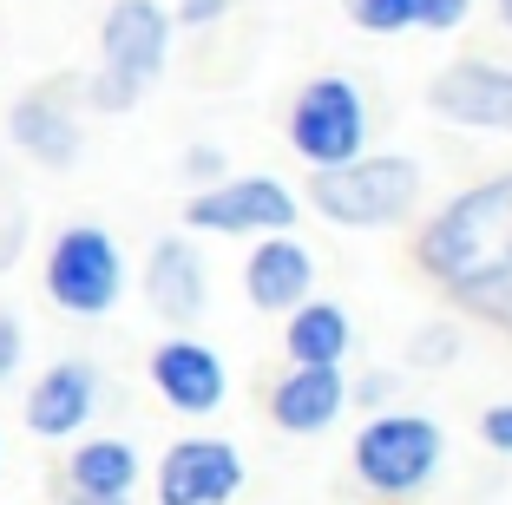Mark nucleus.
Segmentation results:
<instances>
[{"label": "nucleus", "mask_w": 512, "mask_h": 505, "mask_svg": "<svg viewBox=\"0 0 512 505\" xmlns=\"http://www.w3.org/2000/svg\"><path fill=\"white\" fill-rule=\"evenodd\" d=\"M414 263L447 296H480V289L512 283V171L447 197V210H434L414 237Z\"/></svg>", "instance_id": "obj_1"}, {"label": "nucleus", "mask_w": 512, "mask_h": 505, "mask_svg": "<svg viewBox=\"0 0 512 505\" xmlns=\"http://www.w3.org/2000/svg\"><path fill=\"white\" fill-rule=\"evenodd\" d=\"M309 210L335 230H388V223H407L414 204H421V164L394 158V151H362L348 164H329V171H309Z\"/></svg>", "instance_id": "obj_2"}, {"label": "nucleus", "mask_w": 512, "mask_h": 505, "mask_svg": "<svg viewBox=\"0 0 512 505\" xmlns=\"http://www.w3.org/2000/svg\"><path fill=\"white\" fill-rule=\"evenodd\" d=\"M125 283H132V269H125V250L106 223H66V230H53V243L40 256V289L60 315L106 322L125 302Z\"/></svg>", "instance_id": "obj_3"}, {"label": "nucleus", "mask_w": 512, "mask_h": 505, "mask_svg": "<svg viewBox=\"0 0 512 505\" xmlns=\"http://www.w3.org/2000/svg\"><path fill=\"white\" fill-rule=\"evenodd\" d=\"M348 460H355V479L381 499H407V492H421L427 479L440 473L447 460V433L434 427L427 414H368V427L355 433L348 446Z\"/></svg>", "instance_id": "obj_4"}, {"label": "nucleus", "mask_w": 512, "mask_h": 505, "mask_svg": "<svg viewBox=\"0 0 512 505\" xmlns=\"http://www.w3.org/2000/svg\"><path fill=\"white\" fill-rule=\"evenodd\" d=\"M289 151L309 171H329L368 151V99L348 73H316L309 86L289 99Z\"/></svg>", "instance_id": "obj_5"}, {"label": "nucleus", "mask_w": 512, "mask_h": 505, "mask_svg": "<svg viewBox=\"0 0 512 505\" xmlns=\"http://www.w3.org/2000/svg\"><path fill=\"white\" fill-rule=\"evenodd\" d=\"M302 217V197L289 191L283 178H217V184H197L184 197V230L197 237H276V230H296Z\"/></svg>", "instance_id": "obj_6"}, {"label": "nucleus", "mask_w": 512, "mask_h": 505, "mask_svg": "<svg viewBox=\"0 0 512 505\" xmlns=\"http://www.w3.org/2000/svg\"><path fill=\"white\" fill-rule=\"evenodd\" d=\"M7 145L20 151L40 171H73L79 151H86V125H79L73 86H27L14 105H7Z\"/></svg>", "instance_id": "obj_7"}, {"label": "nucleus", "mask_w": 512, "mask_h": 505, "mask_svg": "<svg viewBox=\"0 0 512 505\" xmlns=\"http://www.w3.org/2000/svg\"><path fill=\"white\" fill-rule=\"evenodd\" d=\"M171 40H178V20H171L165 0H112L106 20H99V66L138 79V86H158L171 66Z\"/></svg>", "instance_id": "obj_8"}, {"label": "nucleus", "mask_w": 512, "mask_h": 505, "mask_svg": "<svg viewBox=\"0 0 512 505\" xmlns=\"http://www.w3.org/2000/svg\"><path fill=\"white\" fill-rule=\"evenodd\" d=\"M145 374H151V387H158V401H165L171 414H184V420H211L217 407L230 401V368H224V355H217L211 342L184 335V328L151 348Z\"/></svg>", "instance_id": "obj_9"}, {"label": "nucleus", "mask_w": 512, "mask_h": 505, "mask_svg": "<svg viewBox=\"0 0 512 505\" xmlns=\"http://www.w3.org/2000/svg\"><path fill=\"white\" fill-rule=\"evenodd\" d=\"M151 486H158V505H230L243 492V453L237 440H217V433L171 440Z\"/></svg>", "instance_id": "obj_10"}, {"label": "nucleus", "mask_w": 512, "mask_h": 505, "mask_svg": "<svg viewBox=\"0 0 512 505\" xmlns=\"http://www.w3.org/2000/svg\"><path fill=\"white\" fill-rule=\"evenodd\" d=\"M99 414V368L86 355H60L46 361L27 381V401H20V420H27L33 440H79Z\"/></svg>", "instance_id": "obj_11"}, {"label": "nucleus", "mask_w": 512, "mask_h": 505, "mask_svg": "<svg viewBox=\"0 0 512 505\" xmlns=\"http://www.w3.org/2000/svg\"><path fill=\"white\" fill-rule=\"evenodd\" d=\"M427 105H434L447 125H467V132H506L512 138V66L453 60L447 73L427 79Z\"/></svg>", "instance_id": "obj_12"}, {"label": "nucleus", "mask_w": 512, "mask_h": 505, "mask_svg": "<svg viewBox=\"0 0 512 505\" xmlns=\"http://www.w3.org/2000/svg\"><path fill=\"white\" fill-rule=\"evenodd\" d=\"M138 289H145L151 315L171 328H191L197 315L211 309V269H204V250H197L191 237H158L145 250V276H138Z\"/></svg>", "instance_id": "obj_13"}, {"label": "nucleus", "mask_w": 512, "mask_h": 505, "mask_svg": "<svg viewBox=\"0 0 512 505\" xmlns=\"http://www.w3.org/2000/svg\"><path fill=\"white\" fill-rule=\"evenodd\" d=\"M243 296L263 315H289L302 296H316V256H309V243H296V230L256 237V250L243 256Z\"/></svg>", "instance_id": "obj_14"}, {"label": "nucleus", "mask_w": 512, "mask_h": 505, "mask_svg": "<svg viewBox=\"0 0 512 505\" xmlns=\"http://www.w3.org/2000/svg\"><path fill=\"white\" fill-rule=\"evenodd\" d=\"M342 407H348V374L342 368H302V361H289V374L270 387V420L283 433H296V440L329 433L342 420Z\"/></svg>", "instance_id": "obj_15"}, {"label": "nucleus", "mask_w": 512, "mask_h": 505, "mask_svg": "<svg viewBox=\"0 0 512 505\" xmlns=\"http://www.w3.org/2000/svg\"><path fill=\"white\" fill-rule=\"evenodd\" d=\"M138 479H145V460H138V446L119 440V433H79L73 453H66V492L132 499Z\"/></svg>", "instance_id": "obj_16"}, {"label": "nucleus", "mask_w": 512, "mask_h": 505, "mask_svg": "<svg viewBox=\"0 0 512 505\" xmlns=\"http://www.w3.org/2000/svg\"><path fill=\"white\" fill-rule=\"evenodd\" d=\"M283 322H289L283 328V348H289V361H302V368H342L348 348H355V322H348L342 302L302 296Z\"/></svg>", "instance_id": "obj_17"}, {"label": "nucleus", "mask_w": 512, "mask_h": 505, "mask_svg": "<svg viewBox=\"0 0 512 505\" xmlns=\"http://www.w3.org/2000/svg\"><path fill=\"white\" fill-rule=\"evenodd\" d=\"M342 14L355 20L375 40H394V33H414V0H342Z\"/></svg>", "instance_id": "obj_18"}, {"label": "nucleus", "mask_w": 512, "mask_h": 505, "mask_svg": "<svg viewBox=\"0 0 512 505\" xmlns=\"http://www.w3.org/2000/svg\"><path fill=\"white\" fill-rule=\"evenodd\" d=\"M79 99L92 105V112H132L138 99H145V86L125 73H112V66H92L86 79H79Z\"/></svg>", "instance_id": "obj_19"}, {"label": "nucleus", "mask_w": 512, "mask_h": 505, "mask_svg": "<svg viewBox=\"0 0 512 505\" xmlns=\"http://www.w3.org/2000/svg\"><path fill=\"white\" fill-rule=\"evenodd\" d=\"M407 361H414V368H447V361H460V328H453V322H427V328H414V342H407Z\"/></svg>", "instance_id": "obj_20"}, {"label": "nucleus", "mask_w": 512, "mask_h": 505, "mask_svg": "<svg viewBox=\"0 0 512 505\" xmlns=\"http://www.w3.org/2000/svg\"><path fill=\"white\" fill-rule=\"evenodd\" d=\"M473 20V0H414V27L421 33H453Z\"/></svg>", "instance_id": "obj_21"}, {"label": "nucleus", "mask_w": 512, "mask_h": 505, "mask_svg": "<svg viewBox=\"0 0 512 505\" xmlns=\"http://www.w3.org/2000/svg\"><path fill=\"white\" fill-rule=\"evenodd\" d=\"M20 368H27V322L14 309H0V387L14 381Z\"/></svg>", "instance_id": "obj_22"}, {"label": "nucleus", "mask_w": 512, "mask_h": 505, "mask_svg": "<svg viewBox=\"0 0 512 505\" xmlns=\"http://www.w3.org/2000/svg\"><path fill=\"white\" fill-rule=\"evenodd\" d=\"M224 14H230V0H171V20H178L184 33H204V27H217Z\"/></svg>", "instance_id": "obj_23"}, {"label": "nucleus", "mask_w": 512, "mask_h": 505, "mask_svg": "<svg viewBox=\"0 0 512 505\" xmlns=\"http://www.w3.org/2000/svg\"><path fill=\"white\" fill-rule=\"evenodd\" d=\"M224 171H230V158L217 145H191V151H184V178H191V184H217Z\"/></svg>", "instance_id": "obj_24"}, {"label": "nucleus", "mask_w": 512, "mask_h": 505, "mask_svg": "<svg viewBox=\"0 0 512 505\" xmlns=\"http://www.w3.org/2000/svg\"><path fill=\"white\" fill-rule=\"evenodd\" d=\"M473 315H486V322H506L512 328V283H499V289H480V296H460Z\"/></svg>", "instance_id": "obj_25"}, {"label": "nucleus", "mask_w": 512, "mask_h": 505, "mask_svg": "<svg viewBox=\"0 0 512 505\" xmlns=\"http://www.w3.org/2000/svg\"><path fill=\"white\" fill-rule=\"evenodd\" d=\"M480 440L493 446V453H512V401H499V407L480 414Z\"/></svg>", "instance_id": "obj_26"}, {"label": "nucleus", "mask_w": 512, "mask_h": 505, "mask_svg": "<svg viewBox=\"0 0 512 505\" xmlns=\"http://www.w3.org/2000/svg\"><path fill=\"white\" fill-rule=\"evenodd\" d=\"M348 401H362V407H375V414H381V407H388V401H394V374H388V368H375V374H362V381L348 387Z\"/></svg>", "instance_id": "obj_27"}, {"label": "nucleus", "mask_w": 512, "mask_h": 505, "mask_svg": "<svg viewBox=\"0 0 512 505\" xmlns=\"http://www.w3.org/2000/svg\"><path fill=\"white\" fill-rule=\"evenodd\" d=\"M66 505H132V499H92V492H66Z\"/></svg>", "instance_id": "obj_28"}, {"label": "nucleus", "mask_w": 512, "mask_h": 505, "mask_svg": "<svg viewBox=\"0 0 512 505\" xmlns=\"http://www.w3.org/2000/svg\"><path fill=\"white\" fill-rule=\"evenodd\" d=\"M499 27H506V33H512V0H499Z\"/></svg>", "instance_id": "obj_29"}, {"label": "nucleus", "mask_w": 512, "mask_h": 505, "mask_svg": "<svg viewBox=\"0 0 512 505\" xmlns=\"http://www.w3.org/2000/svg\"><path fill=\"white\" fill-rule=\"evenodd\" d=\"M0 460H7V440H0Z\"/></svg>", "instance_id": "obj_30"}]
</instances>
